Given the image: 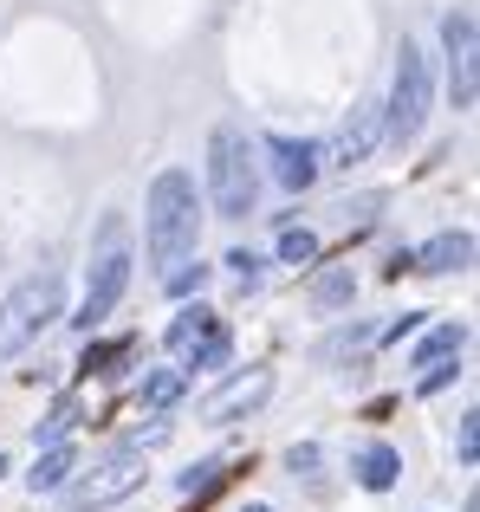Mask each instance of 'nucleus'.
<instances>
[{"instance_id":"23","label":"nucleus","mask_w":480,"mask_h":512,"mask_svg":"<svg viewBox=\"0 0 480 512\" xmlns=\"http://www.w3.org/2000/svg\"><path fill=\"white\" fill-rule=\"evenodd\" d=\"M228 266H234V279H240V286H260V260H253L247 247H234V253H228Z\"/></svg>"},{"instance_id":"3","label":"nucleus","mask_w":480,"mask_h":512,"mask_svg":"<svg viewBox=\"0 0 480 512\" xmlns=\"http://www.w3.org/2000/svg\"><path fill=\"white\" fill-rule=\"evenodd\" d=\"M429 98H435V78H429V59H422V46L396 52V85H390V104H383V137L403 150V143L422 137V124H429Z\"/></svg>"},{"instance_id":"25","label":"nucleus","mask_w":480,"mask_h":512,"mask_svg":"<svg viewBox=\"0 0 480 512\" xmlns=\"http://www.w3.org/2000/svg\"><path fill=\"white\" fill-rule=\"evenodd\" d=\"M240 512H266V506H240Z\"/></svg>"},{"instance_id":"17","label":"nucleus","mask_w":480,"mask_h":512,"mask_svg":"<svg viewBox=\"0 0 480 512\" xmlns=\"http://www.w3.org/2000/svg\"><path fill=\"white\" fill-rule=\"evenodd\" d=\"M351 292H357V279H351V266H338V273H325L312 286V299L325 305V312H338V305H351Z\"/></svg>"},{"instance_id":"1","label":"nucleus","mask_w":480,"mask_h":512,"mask_svg":"<svg viewBox=\"0 0 480 512\" xmlns=\"http://www.w3.org/2000/svg\"><path fill=\"white\" fill-rule=\"evenodd\" d=\"M202 240V195H195L189 169H163L150 182V214H143V247L156 266H176Z\"/></svg>"},{"instance_id":"14","label":"nucleus","mask_w":480,"mask_h":512,"mask_svg":"<svg viewBox=\"0 0 480 512\" xmlns=\"http://www.w3.org/2000/svg\"><path fill=\"white\" fill-rule=\"evenodd\" d=\"M72 448H65V441H59V448H46V454H39V461H33V474H26V487H33V493H59L65 487V480H72Z\"/></svg>"},{"instance_id":"18","label":"nucleus","mask_w":480,"mask_h":512,"mask_svg":"<svg viewBox=\"0 0 480 512\" xmlns=\"http://www.w3.org/2000/svg\"><path fill=\"white\" fill-rule=\"evenodd\" d=\"M279 260H286V266H312V260H318V234L286 227V234H279Z\"/></svg>"},{"instance_id":"11","label":"nucleus","mask_w":480,"mask_h":512,"mask_svg":"<svg viewBox=\"0 0 480 512\" xmlns=\"http://www.w3.org/2000/svg\"><path fill=\"white\" fill-rule=\"evenodd\" d=\"M468 260H474V234H435L422 253H409L416 273H461Z\"/></svg>"},{"instance_id":"8","label":"nucleus","mask_w":480,"mask_h":512,"mask_svg":"<svg viewBox=\"0 0 480 512\" xmlns=\"http://www.w3.org/2000/svg\"><path fill=\"white\" fill-rule=\"evenodd\" d=\"M266 156H273L279 188H292V195H305V188L318 182V143H305V137H266Z\"/></svg>"},{"instance_id":"2","label":"nucleus","mask_w":480,"mask_h":512,"mask_svg":"<svg viewBox=\"0 0 480 512\" xmlns=\"http://www.w3.org/2000/svg\"><path fill=\"white\" fill-rule=\"evenodd\" d=\"M208 201H215V214H228V221L253 214V201H260V163H253L240 124H221L215 137H208Z\"/></svg>"},{"instance_id":"21","label":"nucleus","mask_w":480,"mask_h":512,"mask_svg":"<svg viewBox=\"0 0 480 512\" xmlns=\"http://www.w3.org/2000/svg\"><path fill=\"white\" fill-rule=\"evenodd\" d=\"M208 286V266L195 260V266H182V273H169V292H176V299H189V292H202Z\"/></svg>"},{"instance_id":"26","label":"nucleus","mask_w":480,"mask_h":512,"mask_svg":"<svg viewBox=\"0 0 480 512\" xmlns=\"http://www.w3.org/2000/svg\"><path fill=\"white\" fill-rule=\"evenodd\" d=\"M0 474H7V454H0Z\"/></svg>"},{"instance_id":"10","label":"nucleus","mask_w":480,"mask_h":512,"mask_svg":"<svg viewBox=\"0 0 480 512\" xmlns=\"http://www.w3.org/2000/svg\"><path fill=\"white\" fill-rule=\"evenodd\" d=\"M377 137H383V104H357V111L344 117V130H338V143H331V156H338L344 169H357L370 150H377Z\"/></svg>"},{"instance_id":"24","label":"nucleus","mask_w":480,"mask_h":512,"mask_svg":"<svg viewBox=\"0 0 480 512\" xmlns=\"http://www.w3.org/2000/svg\"><path fill=\"white\" fill-rule=\"evenodd\" d=\"M461 461H480V415H461Z\"/></svg>"},{"instance_id":"20","label":"nucleus","mask_w":480,"mask_h":512,"mask_svg":"<svg viewBox=\"0 0 480 512\" xmlns=\"http://www.w3.org/2000/svg\"><path fill=\"white\" fill-rule=\"evenodd\" d=\"M72 422H78V402H59V409L39 422V441H46V448H59V441L72 435Z\"/></svg>"},{"instance_id":"7","label":"nucleus","mask_w":480,"mask_h":512,"mask_svg":"<svg viewBox=\"0 0 480 512\" xmlns=\"http://www.w3.org/2000/svg\"><path fill=\"white\" fill-rule=\"evenodd\" d=\"M448 39V91H455V111H474V13L455 7L442 20Z\"/></svg>"},{"instance_id":"5","label":"nucleus","mask_w":480,"mask_h":512,"mask_svg":"<svg viewBox=\"0 0 480 512\" xmlns=\"http://www.w3.org/2000/svg\"><path fill=\"white\" fill-rule=\"evenodd\" d=\"M137 487H143V454H137V448H111L104 461H91V474L65 480V500L85 506V512H98V506L130 500Z\"/></svg>"},{"instance_id":"4","label":"nucleus","mask_w":480,"mask_h":512,"mask_svg":"<svg viewBox=\"0 0 480 512\" xmlns=\"http://www.w3.org/2000/svg\"><path fill=\"white\" fill-rule=\"evenodd\" d=\"M59 305H65V279L59 273L20 279V286H13V299L0 305V357H20V350L33 344L52 318H59Z\"/></svg>"},{"instance_id":"16","label":"nucleus","mask_w":480,"mask_h":512,"mask_svg":"<svg viewBox=\"0 0 480 512\" xmlns=\"http://www.w3.org/2000/svg\"><path fill=\"white\" fill-rule=\"evenodd\" d=\"M182 389H189V376H182V370H156V376H143V402H150V409H169Z\"/></svg>"},{"instance_id":"6","label":"nucleus","mask_w":480,"mask_h":512,"mask_svg":"<svg viewBox=\"0 0 480 512\" xmlns=\"http://www.w3.org/2000/svg\"><path fill=\"white\" fill-rule=\"evenodd\" d=\"M124 286H130V253L124 247H104L98 260H91V279H85V299H78V318H72V325L78 331L104 325V318H111V305L124 299Z\"/></svg>"},{"instance_id":"22","label":"nucleus","mask_w":480,"mask_h":512,"mask_svg":"<svg viewBox=\"0 0 480 512\" xmlns=\"http://www.w3.org/2000/svg\"><path fill=\"white\" fill-rule=\"evenodd\" d=\"M221 363H228V325H221L215 338H208L202 350H195V370H221Z\"/></svg>"},{"instance_id":"13","label":"nucleus","mask_w":480,"mask_h":512,"mask_svg":"<svg viewBox=\"0 0 480 512\" xmlns=\"http://www.w3.org/2000/svg\"><path fill=\"white\" fill-rule=\"evenodd\" d=\"M357 480H364L370 493H390L396 474H403V461H396V448H383V441H370V448H357Z\"/></svg>"},{"instance_id":"12","label":"nucleus","mask_w":480,"mask_h":512,"mask_svg":"<svg viewBox=\"0 0 480 512\" xmlns=\"http://www.w3.org/2000/svg\"><path fill=\"white\" fill-rule=\"evenodd\" d=\"M215 331H221V318L208 312V305H189V312H176V325L163 331V344L176 350V357H195V350L215 338Z\"/></svg>"},{"instance_id":"9","label":"nucleus","mask_w":480,"mask_h":512,"mask_svg":"<svg viewBox=\"0 0 480 512\" xmlns=\"http://www.w3.org/2000/svg\"><path fill=\"white\" fill-rule=\"evenodd\" d=\"M266 389H273V376H266V370H247V376H234L228 389H215V396L202 402V422H234V415L260 409V402H266Z\"/></svg>"},{"instance_id":"19","label":"nucleus","mask_w":480,"mask_h":512,"mask_svg":"<svg viewBox=\"0 0 480 512\" xmlns=\"http://www.w3.org/2000/svg\"><path fill=\"white\" fill-rule=\"evenodd\" d=\"M215 480H221V461H202V467H189V474L176 480V493L182 500H202V493H215Z\"/></svg>"},{"instance_id":"15","label":"nucleus","mask_w":480,"mask_h":512,"mask_svg":"<svg viewBox=\"0 0 480 512\" xmlns=\"http://www.w3.org/2000/svg\"><path fill=\"white\" fill-rule=\"evenodd\" d=\"M461 344H468V331H461V325L429 331V338H422V350H416V370H422V363H442V357H461Z\"/></svg>"}]
</instances>
